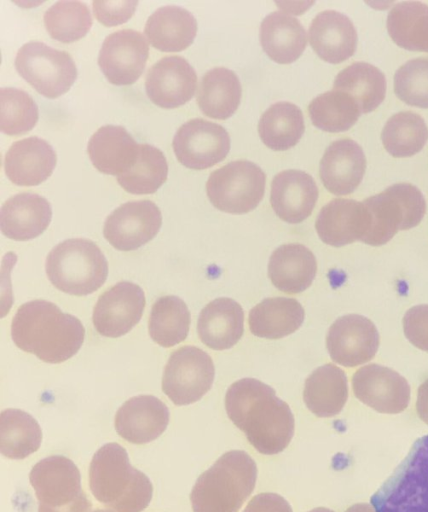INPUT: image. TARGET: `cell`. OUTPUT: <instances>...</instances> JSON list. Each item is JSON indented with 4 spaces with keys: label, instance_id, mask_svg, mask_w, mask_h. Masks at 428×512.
Wrapping results in <instances>:
<instances>
[{
    "label": "cell",
    "instance_id": "6da1fadb",
    "mask_svg": "<svg viewBox=\"0 0 428 512\" xmlns=\"http://www.w3.org/2000/svg\"><path fill=\"white\" fill-rule=\"evenodd\" d=\"M225 408L229 419L261 454H278L292 440L295 424L290 407L257 379L234 382L226 392Z\"/></svg>",
    "mask_w": 428,
    "mask_h": 512
},
{
    "label": "cell",
    "instance_id": "7a4b0ae2",
    "mask_svg": "<svg viewBox=\"0 0 428 512\" xmlns=\"http://www.w3.org/2000/svg\"><path fill=\"white\" fill-rule=\"evenodd\" d=\"M85 330L78 318L54 303L33 300L21 305L11 324V337L21 350L46 363H61L81 348Z\"/></svg>",
    "mask_w": 428,
    "mask_h": 512
},
{
    "label": "cell",
    "instance_id": "3957f363",
    "mask_svg": "<svg viewBox=\"0 0 428 512\" xmlns=\"http://www.w3.org/2000/svg\"><path fill=\"white\" fill-rule=\"evenodd\" d=\"M89 486L96 500L112 512H141L153 495L149 478L131 466L127 451L117 443H107L95 452Z\"/></svg>",
    "mask_w": 428,
    "mask_h": 512
},
{
    "label": "cell",
    "instance_id": "277c9868",
    "mask_svg": "<svg viewBox=\"0 0 428 512\" xmlns=\"http://www.w3.org/2000/svg\"><path fill=\"white\" fill-rule=\"evenodd\" d=\"M256 480V463L245 451L224 453L194 484L190 494L193 512H238Z\"/></svg>",
    "mask_w": 428,
    "mask_h": 512
},
{
    "label": "cell",
    "instance_id": "5b68a950",
    "mask_svg": "<svg viewBox=\"0 0 428 512\" xmlns=\"http://www.w3.org/2000/svg\"><path fill=\"white\" fill-rule=\"evenodd\" d=\"M45 271L58 290L77 296L95 292L106 281L108 263L100 248L91 240L67 239L47 255Z\"/></svg>",
    "mask_w": 428,
    "mask_h": 512
},
{
    "label": "cell",
    "instance_id": "8992f818",
    "mask_svg": "<svg viewBox=\"0 0 428 512\" xmlns=\"http://www.w3.org/2000/svg\"><path fill=\"white\" fill-rule=\"evenodd\" d=\"M370 502L375 512H428V435L414 442Z\"/></svg>",
    "mask_w": 428,
    "mask_h": 512
},
{
    "label": "cell",
    "instance_id": "52a82bcc",
    "mask_svg": "<svg viewBox=\"0 0 428 512\" xmlns=\"http://www.w3.org/2000/svg\"><path fill=\"white\" fill-rule=\"evenodd\" d=\"M369 225L362 242L381 246L390 241L399 230L417 226L426 212L422 192L414 185L398 183L363 201Z\"/></svg>",
    "mask_w": 428,
    "mask_h": 512
},
{
    "label": "cell",
    "instance_id": "ba28073f",
    "mask_svg": "<svg viewBox=\"0 0 428 512\" xmlns=\"http://www.w3.org/2000/svg\"><path fill=\"white\" fill-rule=\"evenodd\" d=\"M266 175L248 160L232 161L213 171L206 183L212 205L230 214H245L255 209L265 192Z\"/></svg>",
    "mask_w": 428,
    "mask_h": 512
},
{
    "label": "cell",
    "instance_id": "9c48e42d",
    "mask_svg": "<svg viewBox=\"0 0 428 512\" xmlns=\"http://www.w3.org/2000/svg\"><path fill=\"white\" fill-rule=\"evenodd\" d=\"M14 64L25 81L38 93L51 99L66 93L77 77L72 57L43 42L24 44L18 50Z\"/></svg>",
    "mask_w": 428,
    "mask_h": 512
},
{
    "label": "cell",
    "instance_id": "30bf717a",
    "mask_svg": "<svg viewBox=\"0 0 428 512\" xmlns=\"http://www.w3.org/2000/svg\"><path fill=\"white\" fill-rule=\"evenodd\" d=\"M211 357L196 346H183L169 357L162 377V390L177 406L200 400L214 380Z\"/></svg>",
    "mask_w": 428,
    "mask_h": 512
},
{
    "label": "cell",
    "instance_id": "8fae6325",
    "mask_svg": "<svg viewBox=\"0 0 428 512\" xmlns=\"http://www.w3.org/2000/svg\"><path fill=\"white\" fill-rule=\"evenodd\" d=\"M172 145L182 165L201 170L224 160L230 150V137L221 125L196 118L177 130Z\"/></svg>",
    "mask_w": 428,
    "mask_h": 512
},
{
    "label": "cell",
    "instance_id": "7c38bea8",
    "mask_svg": "<svg viewBox=\"0 0 428 512\" xmlns=\"http://www.w3.org/2000/svg\"><path fill=\"white\" fill-rule=\"evenodd\" d=\"M161 224L162 215L155 203L150 200L129 201L106 218L103 235L117 250L132 251L152 240Z\"/></svg>",
    "mask_w": 428,
    "mask_h": 512
},
{
    "label": "cell",
    "instance_id": "4fadbf2b",
    "mask_svg": "<svg viewBox=\"0 0 428 512\" xmlns=\"http://www.w3.org/2000/svg\"><path fill=\"white\" fill-rule=\"evenodd\" d=\"M29 481L39 501L38 507L60 509L85 496L79 469L72 460L61 455L49 456L35 464Z\"/></svg>",
    "mask_w": 428,
    "mask_h": 512
},
{
    "label": "cell",
    "instance_id": "5bb4252c",
    "mask_svg": "<svg viewBox=\"0 0 428 512\" xmlns=\"http://www.w3.org/2000/svg\"><path fill=\"white\" fill-rule=\"evenodd\" d=\"M326 347L335 363L355 367L374 358L379 347V333L370 319L358 314L344 315L330 326Z\"/></svg>",
    "mask_w": 428,
    "mask_h": 512
},
{
    "label": "cell",
    "instance_id": "9a60e30c",
    "mask_svg": "<svg viewBox=\"0 0 428 512\" xmlns=\"http://www.w3.org/2000/svg\"><path fill=\"white\" fill-rule=\"evenodd\" d=\"M149 56L146 38L138 31L122 29L108 35L102 43L98 65L114 85H130L144 71Z\"/></svg>",
    "mask_w": 428,
    "mask_h": 512
},
{
    "label": "cell",
    "instance_id": "2e32d148",
    "mask_svg": "<svg viewBox=\"0 0 428 512\" xmlns=\"http://www.w3.org/2000/svg\"><path fill=\"white\" fill-rule=\"evenodd\" d=\"M144 307L145 294L140 286L129 281L118 282L98 298L93 309V325L102 336H123L140 321Z\"/></svg>",
    "mask_w": 428,
    "mask_h": 512
},
{
    "label": "cell",
    "instance_id": "e0dca14e",
    "mask_svg": "<svg viewBox=\"0 0 428 512\" xmlns=\"http://www.w3.org/2000/svg\"><path fill=\"white\" fill-rule=\"evenodd\" d=\"M352 387L357 399L380 413H401L410 401L407 380L395 370L379 364L358 369L352 377Z\"/></svg>",
    "mask_w": 428,
    "mask_h": 512
},
{
    "label": "cell",
    "instance_id": "ac0fdd59",
    "mask_svg": "<svg viewBox=\"0 0 428 512\" xmlns=\"http://www.w3.org/2000/svg\"><path fill=\"white\" fill-rule=\"evenodd\" d=\"M197 75L186 59L166 56L147 72L145 90L149 99L159 107L172 109L188 102L195 93Z\"/></svg>",
    "mask_w": 428,
    "mask_h": 512
},
{
    "label": "cell",
    "instance_id": "d6986e66",
    "mask_svg": "<svg viewBox=\"0 0 428 512\" xmlns=\"http://www.w3.org/2000/svg\"><path fill=\"white\" fill-rule=\"evenodd\" d=\"M169 418V409L160 399L152 395H139L128 399L118 409L115 429L128 442L145 444L165 431Z\"/></svg>",
    "mask_w": 428,
    "mask_h": 512
},
{
    "label": "cell",
    "instance_id": "ffe728a7",
    "mask_svg": "<svg viewBox=\"0 0 428 512\" xmlns=\"http://www.w3.org/2000/svg\"><path fill=\"white\" fill-rule=\"evenodd\" d=\"M318 199V187L308 173L284 170L271 184L270 202L276 215L290 224H297L310 216Z\"/></svg>",
    "mask_w": 428,
    "mask_h": 512
},
{
    "label": "cell",
    "instance_id": "44dd1931",
    "mask_svg": "<svg viewBox=\"0 0 428 512\" xmlns=\"http://www.w3.org/2000/svg\"><path fill=\"white\" fill-rule=\"evenodd\" d=\"M366 158L361 146L351 139L332 142L320 161V178L325 188L335 195H347L361 183Z\"/></svg>",
    "mask_w": 428,
    "mask_h": 512
},
{
    "label": "cell",
    "instance_id": "7402d4cb",
    "mask_svg": "<svg viewBox=\"0 0 428 512\" xmlns=\"http://www.w3.org/2000/svg\"><path fill=\"white\" fill-rule=\"evenodd\" d=\"M368 225V212L363 202L340 198L323 206L315 222L319 238L334 247L361 241Z\"/></svg>",
    "mask_w": 428,
    "mask_h": 512
},
{
    "label": "cell",
    "instance_id": "603a6c76",
    "mask_svg": "<svg viewBox=\"0 0 428 512\" xmlns=\"http://www.w3.org/2000/svg\"><path fill=\"white\" fill-rule=\"evenodd\" d=\"M57 157L52 146L39 137L14 142L6 152L4 169L8 179L19 186H35L53 172Z\"/></svg>",
    "mask_w": 428,
    "mask_h": 512
},
{
    "label": "cell",
    "instance_id": "cb8c5ba5",
    "mask_svg": "<svg viewBox=\"0 0 428 512\" xmlns=\"http://www.w3.org/2000/svg\"><path fill=\"white\" fill-rule=\"evenodd\" d=\"M308 34L315 53L328 63H341L356 51V29L352 21L338 11L325 10L317 14Z\"/></svg>",
    "mask_w": 428,
    "mask_h": 512
},
{
    "label": "cell",
    "instance_id": "d4e9b609",
    "mask_svg": "<svg viewBox=\"0 0 428 512\" xmlns=\"http://www.w3.org/2000/svg\"><path fill=\"white\" fill-rule=\"evenodd\" d=\"M51 217L50 203L44 197L29 192L19 193L1 207V232L16 241L30 240L44 232Z\"/></svg>",
    "mask_w": 428,
    "mask_h": 512
},
{
    "label": "cell",
    "instance_id": "484cf974",
    "mask_svg": "<svg viewBox=\"0 0 428 512\" xmlns=\"http://www.w3.org/2000/svg\"><path fill=\"white\" fill-rule=\"evenodd\" d=\"M139 147L124 127L104 125L89 139L87 152L98 171L118 177L133 166Z\"/></svg>",
    "mask_w": 428,
    "mask_h": 512
},
{
    "label": "cell",
    "instance_id": "4316f807",
    "mask_svg": "<svg viewBox=\"0 0 428 512\" xmlns=\"http://www.w3.org/2000/svg\"><path fill=\"white\" fill-rule=\"evenodd\" d=\"M197 332L200 340L213 350L231 348L244 332L242 307L227 297L211 301L200 312Z\"/></svg>",
    "mask_w": 428,
    "mask_h": 512
},
{
    "label": "cell",
    "instance_id": "83f0119b",
    "mask_svg": "<svg viewBox=\"0 0 428 512\" xmlns=\"http://www.w3.org/2000/svg\"><path fill=\"white\" fill-rule=\"evenodd\" d=\"M317 272V261L310 249L302 244H285L271 254L268 276L272 284L287 294L306 290Z\"/></svg>",
    "mask_w": 428,
    "mask_h": 512
},
{
    "label": "cell",
    "instance_id": "f1b7e54d",
    "mask_svg": "<svg viewBox=\"0 0 428 512\" xmlns=\"http://www.w3.org/2000/svg\"><path fill=\"white\" fill-rule=\"evenodd\" d=\"M144 33L154 48L163 52H179L194 41L197 22L188 10L167 5L158 8L149 16Z\"/></svg>",
    "mask_w": 428,
    "mask_h": 512
},
{
    "label": "cell",
    "instance_id": "f546056e",
    "mask_svg": "<svg viewBox=\"0 0 428 512\" xmlns=\"http://www.w3.org/2000/svg\"><path fill=\"white\" fill-rule=\"evenodd\" d=\"M259 38L264 52L274 62L290 64L306 48V31L300 21L284 12L268 14L261 22Z\"/></svg>",
    "mask_w": 428,
    "mask_h": 512
},
{
    "label": "cell",
    "instance_id": "4dcf8cb0",
    "mask_svg": "<svg viewBox=\"0 0 428 512\" xmlns=\"http://www.w3.org/2000/svg\"><path fill=\"white\" fill-rule=\"evenodd\" d=\"M303 399L307 408L318 417L339 414L348 399L345 372L334 364L318 367L305 381Z\"/></svg>",
    "mask_w": 428,
    "mask_h": 512
},
{
    "label": "cell",
    "instance_id": "1f68e13d",
    "mask_svg": "<svg viewBox=\"0 0 428 512\" xmlns=\"http://www.w3.org/2000/svg\"><path fill=\"white\" fill-rule=\"evenodd\" d=\"M305 312L293 298H266L249 312V328L253 335L267 339L288 336L300 328Z\"/></svg>",
    "mask_w": 428,
    "mask_h": 512
},
{
    "label": "cell",
    "instance_id": "d6a6232c",
    "mask_svg": "<svg viewBox=\"0 0 428 512\" xmlns=\"http://www.w3.org/2000/svg\"><path fill=\"white\" fill-rule=\"evenodd\" d=\"M240 99V80L232 70L216 67L203 75L198 88L197 103L204 115L214 119H227L237 110Z\"/></svg>",
    "mask_w": 428,
    "mask_h": 512
},
{
    "label": "cell",
    "instance_id": "836d02e7",
    "mask_svg": "<svg viewBox=\"0 0 428 512\" xmlns=\"http://www.w3.org/2000/svg\"><path fill=\"white\" fill-rule=\"evenodd\" d=\"M333 89L351 96L361 113H369L385 98L386 78L377 67L366 62H355L339 72Z\"/></svg>",
    "mask_w": 428,
    "mask_h": 512
},
{
    "label": "cell",
    "instance_id": "e575fe53",
    "mask_svg": "<svg viewBox=\"0 0 428 512\" xmlns=\"http://www.w3.org/2000/svg\"><path fill=\"white\" fill-rule=\"evenodd\" d=\"M302 111L293 103L281 101L272 104L261 116L258 133L270 149L284 151L294 147L304 133Z\"/></svg>",
    "mask_w": 428,
    "mask_h": 512
},
{
    "label": "cell",
    "instance_id": "d590c367",
    "mask_svg": "<svg viewBox=\"0 0 428 512\" xmlns=\"http://www.w3.org/2000/svg\"><path fill=\"white\" fill-rule=\"evenodd\" d=\"M387 30L401 48L428 52V5L419 1L396 3L387 16Z\"/></svg>",
    "mask_w": 428,
    "mask_h": 512
},
{
    "label": "cell",
    "instance_id": "8d00e7d4",
    "mask_svg": "<svg viewBox=\"0 0 428 512\" xmlns=\"http://www.w3.org/2000/svg\"><path fill=\"white\" fill-rule=\"evenodd\" d=\"M42 431L38 422L20 409L0 414V451L10 459H23L38 450Z\"/></svg>",
    "mask_w": 428,
    "mask_h": 512
},
{
    "label": "cell",
    "instance_id": "74e56055",
    "mask_svg": "<svg viewBox=\"0 0 428 512\" xmlns=\"http://www.w3.org/2000/svg\"><path fill=\"white\" fill-rule=\"evenodd\" d=\"M190 321L189 309L181 298L174 295L160 297L151 308L150 337L162 347H172L186 339Z\"/></svg>",
    "mask_w": 428,
    "mask_h": 512
},
{
    "label": "cell",
    "instance_id": "f35d334b",
    "mask_svg": "<svg viewBox=\"0 0 428 512\" xmlns=\"http://www.w3.org/2000/svg\"><path fill=\"white\" fill-rule=\"evenodd\" d=\"M381 139L386 151L393 157H410L422 150L428 140L424 119L411 111L394 114L386 122Z\"/></svg>",
    "mask_w": 428,
    "mask_h": 512
},
{
    "label": "cell",
    "instance_id": "ab89813d",
    "mask_svg": "<svg viewBox=\"0 0 428 512\" xmlns=\"http://www.w3.org/2000/svg\"><path fill=\"white\" fill-rule=\"evenodd\" d=\"M308 111L315 127L332 133L347 131L362 114L351 96L334 89L314 98Z\"/></svg>",
    "mask_w": 428,
    "mask_h": 512
},
{
    "label": "cell",
    "instance_id": "60d3db41",
    "mask_svg": "<svg viewBox=\"0 0 428 512\" xmlns=\"http://www.w3.org/2000/svg\"><path fill=\"white\" fill-rule=\"evenodd\" d=\"M167 175L168 164L162 151L150 144H140L135 163L117 181L131 194H152L164 184Z\"/></svg>",
    "mask_w": 428,
    "mask_h": 512
},
{
    "label": "cell",
    "instance_id": "b9f144b4",
    "mask_svg": "<svg viewBox=\"0 0 428 512\" xmlns=\"http://www.w3.org/2000/svg\"><path fill=\"white\" fill-rule=\"evenodd\" d=\"M43 20L50 37L63 43L79 40L92 26L90 10L81 1H58L45 11Z\"/></svg>",
    "mask_w": 428,
    "mask_h": 512
},
{
    "label": "cell",
    "instance_id": "7bdbcfd3",
    "mask_svg": "<svg viewBox=\"0 0 428 512\" xmlns=\"http://www.w3.org/2000/svg\"><path fill=\"white\" fill-rule=\"evenodd\" d=\"M38 120V107L31 96L17 88L0 90V128L7 135L30 131Z\"/></svg>",
    "mask_w": 428,
    "mask_h": 512
},
{
    "label": "cell",
    "instance_id": "ee69618b",
    "mask_svg": "<svg viewBox=\"0 0 428 512\" xmlns=\"http://www.w3.org/2000/svg\"><path fill=\"white\" fill-rule=\"evenodd\" d=\"M394 92L410 106L428 108V58L403 64L394 75Z\"/></svg>",
    "mask_w": 428,
    "mask_h": 512
},
{
    "label": "cell",
    "instance_id": "f6af8a7d",
    "mask_svg": "<svg viewBox=\"0 0 428 512\" xmlns=\"http://www.w3.org/2000/svg\"><path fill=\"white\" fill-rule=\"evenodd\" d=\"M403 330L412 345L428 352V304L416 305L406 311Z\"/></svg>",
    "mask_w": 428,
    "mask_h": 512
},
{
    "label": "cell",
    "instance_id": "bcb514c9",
    "mask_svg": "<svg viewBox=\"0 0 428 512\" xmlns=\"http://www.w3.org/2000/svg\"><path fill=\"white\" fill-rule=\"evenodd\" d=\"M93 13L103 25L112 27L128 21L138 1H93Z\"/></svg>",
    "mask_w": 428,
    "mask_h": 512
},
{
    "label": "cell",
    "instance_id": "7dc6e473",
    "mask_svg": "<svg viewBox=\"0 0 428 512\" xmlns=\"http://www.w3.org/2000/svg\"><path fill=\"white\" fill-rule=\"evenodd\" d=\"M243 512H293L290 504L276 493H261L254 496Z\"/></svg>",
    "mask_w": 428,
    "mask_h": 512
},
{
    "label": "cell",
    "instance_id": "c3c4849f",
    "mask_svg": "<svg viewBox=\"0 0 428 512\" xmlns=\"http://www.w3.org/2000/svg\"><path fill=\"white\" fill-rule=\"evenodd\" d=\"M416 410L419 418L428 425V379L418 388Z\"/></svg>",
    "mask_w": 428,
    "mask_h": 512
},
{
    "label": "cell",
    "instance_id": "681fc988",
    "mask_svg": "<svg viewBox=\"0 0 428 512\" xmlns=\"http://www.w3.org/2000/svg\"><path fill=\"white\" fill-rule=\"evenodd\" d=\"M91 507V502L85 495L81 500L71 506L63 507L60 509H47L38 507V512H90Z\"/></svg>",
    "mask_w": 428,
    "mask_h": 512
},
{
    "label": "cell",
    "instance_id": "f907efd6",
    "mask_svg": "<svg viewBox=\"0 0 428 512\" xmlns=\"http://www.w3.org/2000/svg\"><path fill=\"white\" fill-rule=\"evenodd\" d=\"M345 512H375V510L369 504L358 503L349 507Z\"/></svg>",
    "mask_w": 428,
    "mask_h": 512
},
{
    "label": "cell",
    "instance_id": "816d5d0a",
    "mask_svg": "<svg viewBox=\"0 0 428 512\" xmlns=\"http://www.w3.org/2000/svg\"><path fill=\"white\" fill-rule=\"evenodd\" d=\"M309 512H334V511H332L328 508H325V507H317V508L312 509Z\"/></svg>",
    "mask_w": 428,
    "mask_h": 512
},
{
    "label": "cell",
    "instance_id": "f5cc1de1",
    "mask_svg": "<svg viewBox=\"0 0 428 512\" xmlns=\"http://www.w3.org/2000/svg\"><path fill=\"white\" fill-rule=\"evenodd\" d=\"M93 512H112V511H110V510H104V509H97V510H95V511H93Z\"/></svg>",
    "mask_w": 428,
    "mask_h": 512
}]
</instances>
